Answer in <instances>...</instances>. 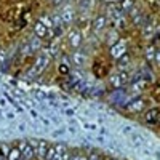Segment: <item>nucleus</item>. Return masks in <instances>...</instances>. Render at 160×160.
<instances>
[{
  "mask_svg": "<svg viewBox=\"0 0 160 160\" xmlns=\"http://www.w3.org/2000/svg\"><path fill=\"white\" fill-rule=\"evenodd\" d=\"M72 62L77 64V66H83L85 64V55H83V53H80V51H75L72 55Z\"/></svg>",
  "mask_w": 160,
  "mask_h": 160,
  "instance_id": "obj_10",
  "label": "nucleus"
},
{
  "mask_svg": "<svg viewBox=\"0 0 160 160\" xmlns=\"http://www.w3.org/2000/svg\"><path fill=\"white\" fill-rule=\"evenodd\" d=\"M111 160H117V158H111Z\"/></svg>",
  "mask_w": 160,
  "mask_h": 160,
  "instance_id": "obj_29",
  "label": "nucleus"
},
{
  "mask_svg": "<svg viewBox=\"0 0 160 160\" xmlns=\"http://www.w3.org/2000/svg\"><path fill=\"white\" fill-rule=\"evenodd\" d=\"M50 62V56L47 55V53H43V55H38L37 59H35V64L32 66V69H31V75H38V74H42L45 71V68L48 66Z\"/></svg>",
  "mask_w": 160,
  "mask_h": 160,
  "instance_id": "obj_1",
  "label": "nucleus"
},
{
  "mask_svg": "<svg viewBox=\"0 0 160 160\" xmlns=\"http://www.w3.org/2000/svg\"><path fill=\"white\" fill-rule=\"evenodd\" d=\"M40 22H42V24L45 26V28H48V31L53 28V21H51L48 16H42V18H40Z\"/></svg>",
  "mask_w": 160,
  "mask_h": 160,
  "instance_id": "obj_16",
  "label": "nucleus"
},
{
  "mask_svg": "<svg viewBox=\"0 0 160 160\" xmlns=\"http://www.w3.org/2000/svg\"><path fill=\"white\" fill-rule=\"evenodd\" d=\"M61 133H62V130H56V131H55V136H58V135H61Z\"/></svg>",
  "mask_w": 160,
  "mask_h": 160,
  "instance_id": "obj_27",
  "label": "nucleus"
},
{
  "mask_svg": "<svg viewBox=\"0 0 160 160\" xmlns=\"http://www.w3.org/2000/svg\"><path fill=\"white\" fill-rule=\"evenodd\" d=\"M122 130H123V133H133V128L131 127H123Z\"/></svg>",
  "mask_w": 160,
  "mask_h": 160,
  "instance_id": "obj_21",
  "label": "nucleus"
},
{
  "mask_svg": "<svg viewBox=\"0 0 160 160\" xmlns=\"http://www.w3.org/2000/svg\"><path fill=\"white\" fill-rule=\"evenodd\" d=\"M118 62H120V64H127V62H128V56H127V55H123L122 58L118 59Z\"/></svg>",
  "mask_w": 160,
  "mask_h": 160,
  "instance_id": "obj_19",
  "label": "nucleus"
},
{
  "mask_svg": "<svg viewBox=\"0 0 160 160\" xmlns=\"http://www.w3.org/2000/svg\"><path fill=\"white\" fill-rule=\"evenodd\" d=\"M61 72H68V68H66V66H61Z\"/></svg>",
  "mask_w": 160,
  "mask_h": 160,
  "instance_id": "obj_25",
  "label": "nucleus"
},
{
  "mask_svg": "<svg viewBox=\"0 0 160 160\" xmlns=\"http://www.w3.org/2000/svg\"><path fill=\"white\" fill-rule=\"evenodd\" d=\"M127 108H128L130 111H133V112H141V111L146 108V102H144L142 99H135V101H131Z\"/></svg>",
  "mask_w": 160,
  "mask_h": 160,
  "instance_id": "obj_8",
  "label": "nucleus"
},
{
  "mask_svg": "<svg viewBox=\"0 0 160 160\" xmlns=\"http://www.w3.org/2000/svg\"><path fill=\"white\" fill-rule=\"evenodd\" d=\"M18 149L22 155L24 160H31L34 155H35V151L32 149V146L29 144V141H26V139H21L19 144H18Z\"/></svg>",
  "mask_w": 160,
  "mask_h": 160,
  "instance_id": "obj_2",
  "label": "nucleus"
},
{
  "mask_svg": "<svg viewBox=\"0 0 160 160\" xmlns=\"http://www.w3.org/2000/svg\"><path fill=\"white\" fill-rule=\"evenodd\" d=\"M34 31H35V35H37V37H47L48 32H50L48 28H45V26L40 22V21L35 24V29H34Z\"/></svg>",
  "mask_w": 160,
  "mask_h": 160,
  "instance_id": "obj_9",
  "label": "nucleus"
},
{
  "mask_svg": "<svg viewBox=\"0 0 160 160\" xmlns=\"http://www.w3.org/2000/svg\"><path fill=\"white\" fill-rule=\"evenodd\" d=\"M83 127L88 130H96V125H91V123H83Z\"/></svg>",
  "mask_w": 160,
  "mask_h": 160,
  "instance_id": "obj_20",
  "label": "nucleus"
},
{
  "mask_svg": "<svg viewBox=\"0 0 160 160\" xmlns=\"http://www.w3.org/2000/svg\"><path fill=\"white\" fill-rule=\"evenodd\" d=\"M155 118H158V111L157 109H152L151 112H148V115H146V122L155 123Z\"/></svg>",
  "mask_w": 160,
  "mask_h": 160,
  "instance_id": "obj_13",
  "label": "nucleus"
},
{
  "mask_svg": "<svg viewBox=\"0 0 160 160\" xmlns=\"http://www.w3.org/2000/svg\"><path fill=\"white\" fill-rule=\"evenodd\" d=\"M8 160H24V158H22L19 149L15 148V149H11V151L8 152Z\"/></svg>",
  "mask_w": 160,
  "mask_h": 160,
  "instance_id": "obj_11",
  "label": "nucleus"
},
{
  "mask_svg": "<svg viewBox=\"0 0 160 160\" xmlns=\"http://www.w3.org/2000/svg\"><path fill=\"white\" fill-rule=\"evenodd\" d=\"M71 160H80V155H74V157H71Z\"/></svg>",
  "mask_w": 160,
  "mask_h": 160,
  "instance_id": "obj_26",
  "label": "nucleus"
},
{
  "mask_svg": "<svg viewBox=\"0 0 160 160\" xmlns=\"http://www.w3.org/2000/svg\"><path fill=\"white\" fill-rule=\"evenodd\" d=\"M61 19H62V22H66V24H69V22L74 21V11H72L71 7H64V8H62Z\"/></svg>",
  "mask_w": 160,
  "mask_h": 160,
  "instance_id": "obj_7",
  "label": "nucleus"
},
{
  "mask_svg": "<svg viewBox=\"0 0 160 160\" xmlns=\"http://www.w3.org/2000/svg\"><path fill=\"white\" fill-rule=\"evenodd\" d=\"M131 5H133L131 0H125V2H123V10H130V8H131Z\"/></svg>",
  "mask_w": 160,
  "mask_h": 160,
  "instance_id": "obj_18",
  "label": "nucleus"
},
{
  "mask_svg": "<svg viewBox=\"0 0 160 160\" xmlns=\"http://www.w3.org/2000/svg\"><path fill=\"white\" fill-rule=\"evenodd\" d=\"M125 51H127V45L123 40H120V42H117L115 45H112L111 48V56L115 58V59H120L123 55H125Z\"/></svg>",
  "mask_w": 160,
  "mask_h": 160,
  "instance_id": "obj_3",
  "label": "nucleus"
},
{
  "mask_svg": "<svg viewBox=\"0 0 160 160\" xmlns=\"http://www.w3.org/2000/svg\"><path fill=\"white\" fill-rule=\"evenodd\" d=\"M55 155H56V148H55V146H50L45 160H53V158H55Z\"/></svg>",
  "mask_w": 160,
  "mask_h": 160,
  "instance_id": "obj_15",
  "label": "nucleus"
},
{
  "mask_svg": "<svg viewBox=\"0 0 160 160\" xmlns=\"http://www.w3.org/2000/svg\"><path fill=\"white\" fill-rule=\"evenodd\" d=\"M69 42H71V47L74 48H78L82 45V35H80L78 31H71L69 32Z\"/></svg>",
  "mask_w": 160,
  "mask_h": 160,
  "instance_id": "obj_6",
  "label": "nucleus"
},
{
  "mask_svg": "<svg viewBox=\"0 0 160 160\" xmlns=\"http://www.w3.org/2000/svg\"><path fill=\"white\" fill-rule=\"evenodd\" d=\"M130 136H131V141H133V144H135L136 148H139V149H141V148H142V144H144V139H142L139 135H136V133H131Z\"/></svg>",
  "mask_w": 160,
  "mask_h": 160,
  "instance_id": "obj_12",
  "label": "nucleus"
},
{
  "mask_svg": "<svg viewBox=\"0 0 160 160\" xmlns=\"http://www.w3.org/2000/svg\"><path fill=\"white\" fill-rule=\"evenodd\" d=\"M155 61H157V62H160V50H157V51H155Z\"/></svg>",
  "mask_w": 160,
  "mask_h": 160,
  "instance_id": "obj_22",
  "label": "nucleus"
},
{
  "mask_svg": "<svg viewBox=\"0 0 160 160\" xmlns=\"http://www.w3.org/2000/svg\"><path fill=\"white\" fill-rule=\"evenodd\" d=\"M66 114H68V115H74V111L72 109H68V111H66Z\"/></svg>",
  "mask_w": 160,
  "mask_h": 160,
  "instance_id": "obj_24",
  "label": "nucleus"
},
{
  "mask_svg": "<svg viewBox=\"0 0 160 160\" xmlns=\"http://www.w3.org/2000/svg\"><path fill=\"white\" fill-rule=\"evenodd\" d=\"M104 26H106V18H104V16L96 18V21H95V29H96V31H101Z\"/></svg>",
  "mask_w": 160,
  "mask_h": 160,
  "instance_id": "obj_14",
  "label": "nucleus"
},
{
  "mask_svg": "<svg viewBox=\"0 0 160 160\" xmlns=\"http://www.w3.org/2000/svg\"><path fill=\"white\" fill-rule=\"evenodd\" d=\"M146 58H148L149 61L151 59H155V50H154V47H149L148 48V51H146Z\"/></svg>",
  "mask_w": 160,
  "mask_h": 160,
  "instance_id": "obj_17",
  "label": "nucleus"
},
{
  "mask_svg": "<svg viewBox=\"0 0 160 160\" xmlns=\"http://www.w3.org/2000/svg\"><path fill=\"white\" fill-rule=\"evenodd\" d=\"M42 123H45V125H50L51 122H50V120H47V118H42Z\"/></svg>",
  "mask_w": 160,
  "mask_h": 160,
  "instance_id": "obj_23",
  "label": "nucleus"
},
{
  "mask_svg": "<svg viewBox=\"0 0 160 160\" xmlns=\"http://www.w3.org/2000/svg\"><path fill=\"white\" fill-rule=\"evenodd\" d=\"M127 74H112L111 77H109V82L114 85V87H122L123 83H127Z\"/></svg>",
  "mask_w": 160,
  "mask_h": 160,
  "instance_id": "obj_5",
  "label": "nucleus"
},
{
  "mask_svg": "<svg viewBox=\"0 0 160 160\" xmlns=\"http://www.w3.org/2000/svg\"><path fill=\"white\" fill-rule=\"evenodd\" d=\"M48 148H50V144L43 139H38V144H37V148H35V155L40 158V160H45L47 157V152H48Z\"/></svg>",
  "mask_w": 160,
  "mask_h": 160,
  "instance_id": "obj_4",
  "label": "nucleus"
},
{
  "mask_svg": "<svg viewBox=\"0 0 160 160\" xmlns=\"http://www.w3.org/2000/svg\"><path fill=\"white\" fill-rule=\"evenodd\" d=\"M157 122H158V123H160V115H158V118H157Z\"/></svg>",
  "mask_w": 160,
  "mask_h": 160,
  "instance_id": "obj_28",
  "label": "nucleus"
}]
</instances>
